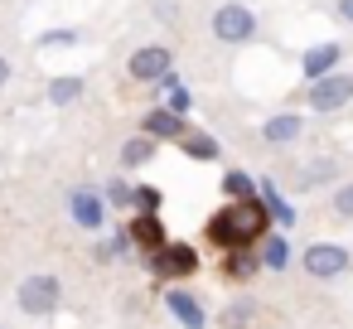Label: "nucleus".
<instances>
[{"instance_id": "obj_12", "label": "nucleus", "mask_w": 353, "mask_h": 329, "mask_svg": "<svg viewBox=\"0 0 353 329\" xmlns=\"http://www.w3.org/2000/svg\"><path fill=\"white\" fill-rule=\"evenodd\" d=\"M165 310H170L184 329H208V310H203V300H199L194 290H184V286H170V290H165Z\"/></svg>"}, {"instance_id": "obj_18", "label": "nucleus", "mask_w": 353, "mask_h": 329, "mask_svg": "<svg viewBox=\"0 0 353 329\" xmlns=\"http://www.w3.org/2000/svg\"><path fill=\"white\" fill-rule=\"evenodd\" d=\"M256 271H261V257H256V247L223 252V276H228V281H252Z\"/></svg>"}, {"instance_id": "obj_13", "label": "nucleus", "mask_w": 353, "mask_h": 329, "mask_svg": "<svg viewBox=\"0 0 353 329\" xmlns=\"http://www.w3.org/2000/svg\"><path fill=\"white\" fill-rule=\"evenodd\" d=\"M300 136H305V117L300 112H276V117L261 121V141L266 146H295Z\"/></svg>"}, {"instance_id": "obj_7", "label": "nucleus", "mask_w": 353, "mask_h": 329, "mask_svg": "<svg viewBox=\"0 0 353 329\" xmlns=\"http://www.w3.org/2000/svg\"><path fill=\"white\" fill-rule=\"evenodd\" d=\"M68 218H73L83 232H102V228H107V199H102V189L73 184V189H68Z\"/></svg>"}, {"instance_id": "obj_11", "label": "nucleus", "mask_w": 353, "mask_h": 329, "mask_svg": "<svg viewBox=\"0 0 353 329\" xmlns=\"http://www.w3.org/2000/svg\"><path fill=\"white\" fill-rule=\"evenodd\" d=\"M126 237H131V247L150 261L165 242H170V232H165V223H160V213H136L131 223H126Z\"/></svg>"}, {"instance_id": "obj_20", "label": "nucleus", "mask_w": 353, "mask_h": 329, "mask_svg": "<svg viewBox=\"0 0 353 329\" xmlns=\"http://www.w3.org/2000/svg\"><path fill=\"white\" fill-rule=\"evenodd\" d=\"M155 88H165V107H170L174 117H189V112H194V92L179 83V73H170V78L155 83Z\"/></svg>"}, {"instance_id": "obj_24", "label": "nucleus", "mask_w": 353, "mask_h": 329, "mask_svg": "<svg viewBox=\"0 0 353 329\" xmlns=\"http://www.w3.org/2000/svg\"><path fill=\"white\" fill-rule=\"evenodd\" d=\"M252 315H256V300H247V295H242V300H232V305L223 310V329H247V324H252Z\"/></svg>"}, {"instance_id": "obj_26", "label": "nucleus", "mask_w": 353, "mask_h": 329, "mask_svg": "<svg viewBox=\"0 0 353 329\" xmlns=\"http://www.w3.org/2000/svg\"><path fill=\"white\" fill-rule=\"evenodd\" d=\"M131 189L136 184H126V179H107V189H102L107 208H131Z\"/></svg>"}, {"instance_id": "obj_23", "label": "nucleus", "mask_w": 353, "mask_h": 329, "mask_svg": "<svg viewBox=\"0 0 353 329\" xmlns=\"http://www.w3.org/2000/svg\"><path fill=\"white\" fill-rule=\"evenodd\" d=\"M160 203H165V189L160 184H136L131 189V208L136 213H160Z\"/></svg>"}, {"instance_id": "obj_15", "label": "nucleus", "mask_w": 353, "mask_h": 329, "mask_svg": "<svg viewBox=\"0 0 353 329\" xmlns=\"http://www.w3.org/2000/svg\"><path fill=\"white\" fill-rule=\"evenodd\" d=\"M155 155H160V141H150V136H141V131H136L131 141H121V155H117V160H121V170L131 175V170H145Z\"/></svg>"}, {"instance_id": "obj_25", "label": "nucleus", "mask_w": 353, "mask_h": 329, "mask_svg": "<svg viewBox=\"0 0 353 329\" xmlns=\"http://www.w3.org/2000/svg\"><path fill=\"white\" fill-rule=\"evenodd\" d=\"M329 208H334L339 218H348V223H353V179H339V184H334V194H329Z\"/></svg>"}, {"instance_id": "obj_17", "label": "nucleus", "mask_w": 353, "mask_h": 329, "mask_svg": "<svg viewBox=\"0 0 353 329\" xmlns=\"http://www.w3.org/2000/svg\"><path fill=\"white\" fill-rule=\"evenodd\" d=\"M179 150H184L189 160H199V165H213V160H223V146H218V136H208V131H194V126H189V136L179 141Z\"/></svg>"}, {"instance_id": "obj_28", "label": "nucleus", "mask_w": 353, "mask_h": 329, "mask_svg": "<svg viewBox=\"0 0 353 329\" xmlns=\"http://www.w3.org/2000/svg\"><path fill=\"white\" fill-rule=\"evenodd\" d=\"M334 15H339L343 25H353V0H339V6H334Z\"/></svg>"}, {"instance_id": "obj_22", "label": "nucleus", "mask_w": 353, "mask_h": 329, "mask_svg": "<svg viewBox=\"0 0 353 329\" xmlns=\"http://www.w3.org/2000/svg\"><path fill=\"white\" fill-rule=\"evenodd\" d=\"M223 194H228V203H247V199H256V179L247 170H228L223 175Z\"/></svg>"}, {"instance_id": "obj_16", "label": "nucleus", "mask_w": 353, "mask_h": 329, "mask_svg": "<svg viewBox=\"0 0 353 329\" xmlns=\"http://www.w3.org/2000/svg\"><path fill=\"white\" fill-rule=\"evenodd\" d=\"M256 257H261V271H285V266H290V237H285L281 228L266 232L261 247H256Z\"/></svg>"}, {"instance_id": "obj_27", "label": "nucleus", "mask_w": 353, "mask_h": 329, "mask_svg": "<svg viewBox=\"0 0 353 329\" xmlns=\"http://www.w3.org/2000/svg\"><path fill=\"white\" fill-rule=\"evenodd\" d=\"M39 44H44V49H73V44H78V30H44Z\"/></svg>"}, {"instance_id": "obj_9", "label": "nucleus", "mask_w": 353, "mask_h": 329, "mask_svg": "<svg viewBox=\"0 0 353 329\" xmlns=\"http://www.w3.org/2000/svg\"><path fill=\"white\" fill-rule=\"evenodd\" d=\"M141 136H150V141H160V146H179V141L189 136V117H174L170 107H150V112L141 117Z\"/></svg>"}, {"instance_id": "obj_6", "label": "nucleus", "mask_w": 353, "mask_h": 329, "mask_svg": "<svg viewBox=\"0 0 353 329\" xmlns=\"http://www.w3.org/2000/svg\"><path fill=\"white\" fill-rule=\"evenodd\" d=\"M348 102H353V73H343V68L305 88V107L319 112V117H334V112H343Z\"/></svg>"}, {"instance_id": "obj_14", "label": "nucleus", "mask_w": 353, "mask_h": 329, "mask_svg": "<svg viewBox=\"0 0 353 329\" xmlns=\"http://www.w3.org/2000/svg\"><path fill=\"white\" fill-rule=\"evenodd\" d=\"M256 199L266 203V213H271V223H276L281 232H290V228H295V218H300V213H295V203L276 189V179H256Z\"/></svg>"}, {"instance_id": "obj_21", "label": "nucleus", "mask_w": 353, "mask_h": 329, "mask_svg": "<svg viewBox=\"0 0 353 329\" xmlns=\"http://www.w3.org/2000/svg\"><path fill=\"white\" fill-rule=\"evenodd\" d=\"M339 179V160L334 155H324V160H310L305 170H300V189H314V184H334Z\"/></svg>"}, {"instance_id": "obj_2", "label": "nucleus", "mask_w": 353, "mask_h": 329, "mask_svg": "<svg viewBox=\"0 0 353 329\" xmlns=\"http://www.w3.org/2000/svg\"><path fill=\"white\" fill-rule=\"evenodd\" d=\"M199 271H203L199 247H194V242H179V237H170V242L150 257V276H155V281H170V286H179V281H189V276H199Z\"/></svg>"}, {"instance_id": "obj_3", "label": "nucleus", "mask_w": 353, "mask_h": 329, "mask_svg": "<svg viewBox=\"0 0 353 329\" xmlns=\"http://www.w3.org/2000/svg\"><path fill=\"white\" fill-rule=\"evenodd\" d=\"M15 300H20V310L25 315H54L59 305H63V281L54 276V271H30L25 281H20V290H15Z\"/></svg>"}, {"instance_id": "obj_10", "label": "nucleus", "mask_w": 353, "mask_h": 329, "mask_svg": "<svg viewBox=\"0 0 353 329\" xmlns=\"http://www.w3.org/2000/svg\"><path fill=\"white\" fill-rule=\"evenodd\" d=\"M339 63H343V44H334V39L310 44V49L300 54V78H305V83H319V78L339 73Z\"/></svg>"}, {"instance_id": "obj_1", "label": "nucleus", "mask_w": 353, "mask_h": 329, "mask_svg": "<svg viewBox=\"0 0 353 329\" xmlns=\"http://www.w3.org/2000/svg\"><path fill=\"white\" fill-rule=\"evenodd\" d=\"M276 232L271 213L261 199H247V203H223L208 223H203V237L218 247V252H237V247H261V237Z\"/></svg>"}, {"instance_id": "obj_19", "label": "nucleus", "mask_w": 353, "mask_h": 329, "mask_svg": "<svg viewBox=\"0 0 353 329\" xmlns=\"http://www.w3.org/2000/svg\"><path fill=\"white\" fill-rule=\"evenodd\" d=\"M83 92H88V78H83V73H59V78H49V102H54V107H73Z\"/></svg>"}, {"instance_id": "obj_29", "label": "nucleus", "mask_w": 353, "mask_h": 329, "mask_svg": "<svg viewBox=\"0 0 353 329\" xmlns=\"http://www.w3.org/2000/svg\"><path fill=\"white\" fill-rule=\"evenodd\" d=\"M6 83H10V59L0 54V92H6Z\"/></svg>"}, {"instance_id": "obj_5", "label": "nucleus", "mask_w": 353, "mask_h": 329, "mask_svg": "<svg viewBox=\"0 0 353 329\" xmlns=\"http://www.w3.org/2000/svg\"><path fill=\"white\" fill-rule=\"evenodd\" d=\"M300 266H305V276H314V281H339V276L353 271V252L339 247V242H310V247L300 252Z\"/></svg>"}, {"instance_id": "obj_4", "label": "nucleus", "mask_w": 353, "mask_h": 329, "mask_svg": "<svg viewBox=\"0 0 353 329\" xmlns=\"http://www.w3.org/2000/svg\"><path fill=\"white\" fill-rule=\"evenodd\" d=\"M213 39L218 44H252L256 39V15L252 6H242V0H223V6L213 10Z\"/></svg>"}, {"instance_id": "obj_8", "label": "nucleus", "mask_w": 353, "mask_h": 329, "mask_svg": "<svg viewBox=\"0 0 353 329\" xmlns=\"http://www.w3.org/2000/svg\"><path fill=\"white\" fill-rule=\"evenodd\" d=\"M170 73H174V54L165 44H145V49H136L126 59V78L131 83H165Z\"/></svg>"}]
</instances>
